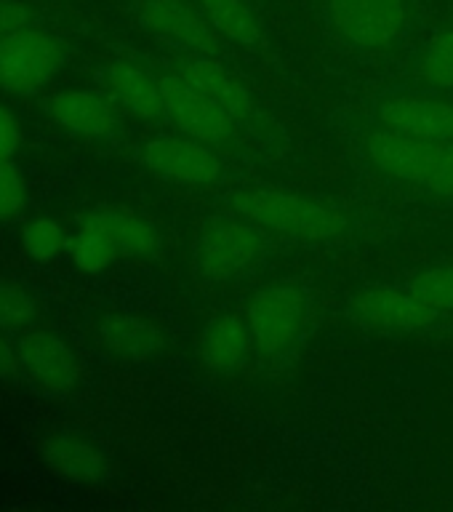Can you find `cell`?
Instances as JSON below:
<instances>
[{"label":"cell","mask_w":453,"mask_h":512,"mask_svg":"<svg viewBox=\"0 0 453 512\" xmlns=\"http://www.w3.org/2000/svg\"><path fill=\"white\" fill-rule=\"evenodd\" d=\"M158 248V230L126 206H102L80 227L72 262L83 272H102L118 259L147 256Z\"/></svg>","instance_id":"cell-1"},{"label":"cell","mask_w":453,"mask_h":512,"mask_svg":"<svg viewBox=\"0 0 453 512\" xmlns=\"http://www.w3.org/2000/svg\"><path fill=\"white\" fill-rule=\"evenodd\" d=\"M38 312V299L30 288L16 280L0 278V328H16L30 323Z\"/></svg>","instance_id":"cell-23"},{"label":"cell","mask_w":453,"mask_h":512,"mask_svg":"<svg viewBox=\"0 0 453 512\" xmlns=\"http://www.w3.org/2000/svg\"><path fill=\"white\" fill-rule=\"evenodd\" d=\"M14 376H19L16 350L0 336V379H14Z\"/></svg>","instance_id":"cell-29"},{"label":"cell","mask_w":453,"mask_h":512,"mask_svg":"<svg viewBox=\"0 0 453 512\" xmlns=\"http://www.w3.org/2000/svg\"><path fill=\"white\" fill-rule=\"evenodd\" d=\"M40 459L51 475L72 483H96L107 475V456L94 440L75 430H54L40 440Z\"/></svg>","instance_id":"cell-13"},{"label":"cell","mask_w":453,"mask_h":512,"mask_svg":"<svg viewBox=\"0 0 453 512\" xmlns=\"http://www.w3.org/2000/svg\"><path fill=\"white\" fill-rule=\"evenodd\" d=\"M62 67V43L48 30L22 27L0 38V88L35 94Z\"/></svg>","instance_id":"cell-4"},{"label":"cell","mask_w":453,"mask_h":512,"mask_svg":"<svg viewBox=\"0 0 453 512\" xmlns=\"http://www.w3.org/2000/svg\"><path fill=\"white\" fill-rule=\"evenodd\" d=\"M64 243H67V232L56 219L48 216H38L32 222L24 224L22 230V246L30 259L35 262H51L62 254Z\"/></svg>","instance_id":"cell-21"},{"label":"cell","mask_w":453,"mask_h":512,"mask_svg":"<svg viewBox=\"0 0 453 512\" xmlns=\"http://www.w3.org/2000/svg\"><path fill=\"white\" fill-rule=\"evenodd\" d=\"M176 72L187 78L195 88H200L208 99H214L222 110H227L235 120H243L251 115V96L246 86L238 78H232L222 64L214 62L211 54L203 51H190L176 62Z\"/></svg>","instance_id":"cell-15"},{"label":"cell","mask_w":453,"mask_h":512,"mask_svg":"<svg viewBox=\"0 0 453 512\" xmlns=\"http://www.w3.org/2000/svg\"><path fill=\"white\" fill-rule=\"evenodd\" d=\"M32 11L24 6L22 0H0V38L8 32L30 27Z\"/></svg>","instance_id":"cell-27"},{"label":"cell","mask_w":453,"mask_h":512,"mask_svg":"<svg viewBox=\"0 0 453 512\" xmlns=\"http://www.w3.org/2000/svg\"><path fill=\"white\" fill-rule=\"evenodd\" d=\"M427 190L435 192V195H446V198H453V142H448L446 155H443V160H440L438 174L432 176V182Z\"/></svg>","instance_id":"cell-28"},{"label":"cell","mask_w":453,"mask_h":512,"mask_svg":"<svg viewBox=\"0 0 453 512\" xmlns=\"http://www.w3.org/2000/svg\"><path fill=\"white\" fill-rule=\"evenodd\" d=\"M214 30L232 43L259 48L264 46L262 19L248 0H195Z\"/></svg>","instance_id":"cell-19"},{"label":"cell","mask_w":453,"mask_h":512,"mask_svg":"<svg viewBox=\"0 0 453 512\" xmlns=\"http://www.w3.org/2000/svg\"><path fill=\"white\" fill-rule=\"evenodd\" d=\"M99 342L102 347L128 360H144L155 355L160 347L158 331L142 320L128 318V315H112L99 326Z\"/></svg>","instance_id":"cell-20"},{"label":"cell","mask_w":453,"mask_h":512,"mask_svg":"<svg viewBox=\"0 0 453 512\" xmlns=\"http://www.w3.org/2000/svg\"><path fill=\"white\" fill-rule=\"evenodd\" d=\"M448 142L422 139V136L403 134L395 128H376L366 136V155L382 174L400 182L430 187L432 176L438 174L440 160L446 155Z\"/></svg>","instance_id":"cell-8"},{"label":"cell","mask_w":453,"mask_h":512,"mask_svg":"<svg viewBox=\"0 0 453 512\" xmlns=\"http://www.w3.org/2000/svg\"><path fill=\"white\" fill-rule=\"evenodd\" d=\"M235 208L264 230L299 240H328L347 230L342 211L294 192L246 190L235 198Z\"/></svg>","instance_id":"cell-2"},{"label":"cell","mask_w":453,"mask_h":512,"mask_svg":"<svg viewBox=\"0 0 453 512\" xmlns=\"http://www.w3.org/2000/svg\"><path fill=\"white\" fill-rule=\"evenodd\" d=\"M16 363L32 392L43 398H62L75 390L80 376V360L70 344L54 331L38 328L24 334L16 344Z\"/></svg>","instance_id":"cell-7"},{"label":"cell","mask_w":453,"mask_h":512,"mask_svg":"<svg viewBox=\"0 0 453 512\" xmlns=\"http://www.w3.org/2000/svg\"><path fill=\"white\" fill-rule=\"evenodd\" d=\"M379 123L403 134L453 142V102L432 94H390L376 104Z\"/></svg>","instance_id":"cell-12"},{"label":"cell","mask_w":453,"mask_h":512,"mask_svg":"<svg viewBox=\"0 0 453 512\" xmlns=\"http://www.w3.org/2000/svg\"><path fill=\"white\" fill-rule=\"evenodd\" d=\"M254 347V336L248 320L235 312H224L206 326L200 336V355L211 371H232L248 358Z\"/></svg>","instance_id":"cell-18"},{"label":"cell","mask_w":453,"mask_h":512,"mask_svg":"<svg viewBox=\"0 0 453 512\" xmlns=\"http://www.w3.org/2000/svg\"><path fill=\"white\" fill-rule=\"evenodd\" d=\"M160 91L166 102V115L184 136H192L206 144H224L235 134V123L230 112L222 110L214 99H208L200 88H195L179 72H160Z\"/></svg>","instance_id":"cell-9"},{"label":"cell","mask_w":453,"mask_h":512,"mask_svg":"<svg viewBox=\"0 0 453 512\" xmlns=\"http://www.w3.org/2000/svg\"><path fill=\"white\" fill-rule=\"evenodd\" d=\"M136 16L152 35L190 51L214 54L219 48V32L195 0H136Z\"/></svg>","instance_id":"cell-10"},{"label":"cell","mask_w":453,"mask_h":512,"mask_svg":"<svg viewBox=\"0 0 453 512\" xmlns=\"http://www.w3.org/2000/svg\"><path fill=\"white\" fill-rule=\"evenodd\" d=\"M328 19L342 40L360 51H384L408 24L406 0H328Z\"/></svg>","instance_id":"cell-6"},{"label":"cell","mask_w":453,"mask_h":512,"mask_svg":"<svg viewBox=\"0 0 453 512\" xmlns=\"http://www.w3.org/2000/svg\"><path fill=\"white\" fill-rule=\"evenodd\" d=\"M414 291L432 310H453V267H430L416 272L411 280Z\"/></svg>","instance_id":"cell-24"},{"label":"cell","mask_w":453,"mask_h":512,"mask_svg":"<svg viewBox=\"0 0 453 512\" xmlns=\"http://www.w3.org/2000/svg\"><path fill=\"white\" fill-rule=\"evenodd\" d=\"M267 238L264 227L248 216H216L208 219L198 238V270L206 278L227 280L243 275L264 256Z\"/></svg>","instance_id":"cell-3"},{"label":"cell","mask_w":453,"mask_h":512,"mask_svg":"<svg viewBox=\"0 0 453 512\" xmlns=\"http://www.w3.org/2000/svg\"><path fill=\"white\" fill-rule=\"evenodd\" d=\"M27 203V187L19 166L11 160L0 163V222H11L24 211Z\"/></svg>","instance_id":"cell-25"},{"label":"cell","mask_w":453,"mask_h":512,"mask_svg":"<svg viewBox=\"0 0 453 512\" xmlns=\"http://www.w3.org/2000/svg\"><path fill=\"white\" fill-rule=\"evenodd\" d=\"M115 102L126 112L144 120H158L166 115V102L160 91L158 75L136 62H112L104 72Z\"/></svg>","instance_id":"cell-17"},{"label":"cell","mask_w":453,"mask_h":512,"mask_svg":"<svg viewBox=\"0 0 453 512\" xmlns=\"http://www.w3.org/2000/svg\"><path fill=\"white\" fill-rule=\"evenodd\" d=\"M54 123L80 136H104L115 128V107L99 91H56L46 102Z\"/></svg>","instance_id":"cell-16"},{"label":"cell","mask_w":453,"mask_h":512,"mask_svg":"<svg viewBox=\"0 0 453 512\" xmlns=\"http://www.w3.org/2000/svg\"><path fill=\"white\" fill-rule=\"evenodd\" d=\"M246 320L256 350L278 355L302 336L310 320V299L296 286H264L251 296Z\"/></svg>","instance_id":"cell-5"},{"label":"cell","mask_w":453,"mask_h":512,"mask_svg":"<svg viewBox=\"0 0 453 512\" xmlns=\"http://www.w3.org/2000/svg\"><path fill=\"white\" fill-rule=\"evenodd\" d=\"M22 144V128H19V120L6 110L0 107V163L3 160H11Z\"/></svg>","instance_id":"cell-26"},{"label":"cell","mask_w":453,"mask_h":512,"mask_svg":"<svg viewBox=\"0 0 453 512\" xmlns=\"http://www.w3.org/2000/svg\"><path fill=\"white\" fill-rule=\"evenodd\" d=\"M419 75L430 86L453 88V27L440 32L419 56Z\"/></svg>","instance_id":"cell-22"},{"label":"cell","mask_w":453,"mask_h":512,"mask_svg":"<svg viewBox=\"0 0 453 512\" xmlns=\"http://www.w3.org/2000/svg\"><path fill=\"white\" fill-rule=\"evenodd\" d=\"M352 307L368 323L382 328H395V331H416V328L430 326L432 320H435V310H432L430 304H424L411 288H363V291L352 296Z\"/></svg>","instance_id":"cell-14"},{"label":"cell","mask_w":453,"mask_h":512,"mask_svg":"<svg viewBox=\"0 0 453 512\" xmlns=\"http://www.w3.org/2000/svg\"><path fill=\"white\" fill-rule=\"evenodd\" d=\"M144 166L182 184H211L222 176V158L192 136H160L144 147Z\"/></svg>","instance_id":"cell-11"}]
</instances>
